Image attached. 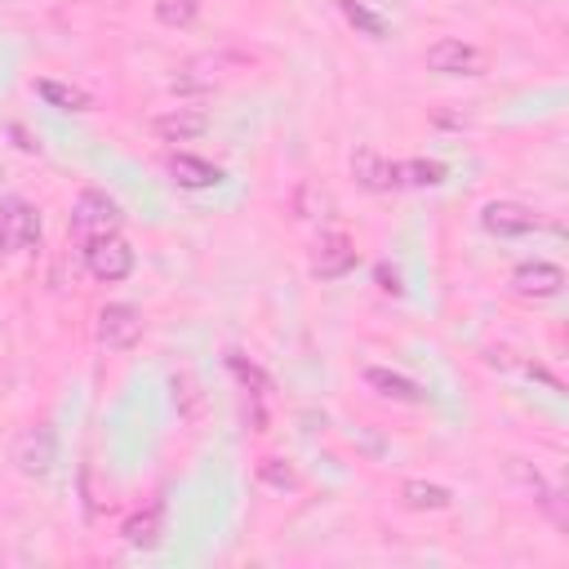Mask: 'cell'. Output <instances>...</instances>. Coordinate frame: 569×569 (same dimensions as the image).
<instances>
[{
  "instance_id": "obj_1",
  "label": "cell",
  "mask_w": 569,
  "mask_h": 569,
  "mask_svg": "<svg viewBox=\"0 0 569 569\" xmlns=\"http://www.w3.org/2000/svg\"><path fill=\"white\" fill-rule=\"evenodd\" d=\"M37 240H41V214L23 196L0 200V254H23Z\"/></svg>"
},
{
  "instance_id": "obj_2",
  "label": "cell",
  "mask_w": 569,
  "mask_h": 569,
  "mask_svg": "<svg viewBox=\"0 0 569 569\" xmlns=\"http://www.w3.org/2000/svg\"><path fill=\"white\" fill-rule=\"evenodd\" d=\"M121 205L107 196V192H81L76 205H72V231L94 240V236H112L121 231Z\"/></svg>"
},
{
  "instance_id": "obj_3",
  "label": "cell",
  "mask_w": 569,
  "mask_h": 569,
  "mask_svg": "<svg viewBox=\"0 0 569 569\" xmlns=\"http://www.w3.org/2000/svg\"><path fill=\"white\" fill-rule=\"evenodd\" d=\"M85 267H90L94 280H107V284L125 280L134 271V249L116 231L112 236H94V240H85Z\"/></svg>"
},
{
  "instance_id": "obj_4",
  "label": "cell",
  "mask_w": 569,
  "mask_h": 569,
  "mask_svg": "<svg viewBox=\"0 0 569 569\" xmlns=\"http://www.w3.org/2000/svg\"><path fill=\"white\" fill-rule=\"evenodd\" d=\"M54 463H59V436H54V427H45V423H37V427H28L19 441H14V467L23 472V476H50L54 472Z\"/></svg>"
},
{
  "instance_id": "obj_5",
  "label": "cell",
  "mask_w": 569,
  "mask_h": 569,
  "mask_svg": "<svg viewBox=\"0 0 569 569\" xmlns=\"http://www.w3.org/2000/svg\"><path fill=\"white\" fill-rule=\"evenodd\" d=\"M423 63L432 72H441V76H480L485 72V50H476V45H467L458 37H445V41L427 45Z\"/></svg>"
},
{
  "instance_id": "obj_6",
  "label": "cell",
  "mask_w": 569,
  "mask_h": 569,
  "mask_svg": "<svg viewBox=\"0 0 569 569\" xmlns=\"http://www.w3.org/2000/svg\"><path fill=\"white\" fill-rule=\"evenodd\" d=\"M143 339V312L134 303H107L99 312V343L107 352H130Z\"/></svg>"
},
{
  "instance_id": "obj_7",
  "label": "cell",
  "mask_w": 569,
  "mask_h": 569,
  "mask_svg": "<svg viewBox=\"0 0 569 569\" xmlns=\"http://www.w3.org/2000/svg\"><path fill=\"white\" fill-rule=\"evenodd\" d=\"M560 290H565V271H560L556 262L534 258V262H520V267L511 271V294H516V299L542 303V299H556Z\"/></svg>"
},
{
  "instance_id": "obj_8",
  "label": "cell",
  "mask_w": 569,
  "mask_h": 569,
  "mask_svg": "<svg viewBox=\"0 0 569 569\" xmlns=\"http://www.w3.org/2000/svg\"><path fill=\"white\" fill-rule=\"evenodd\" d=\"M480 227L489 236H529L538 227V214L529 205H520V200H489L480 209Z\"/></svg>"
},
{
  "instance_id": "obj_9",
  "label": "cell",
  "mask_w": 569,
  "mask_h": 569,
  "mask_svg": "<svg viewBox=\"0 0 569 569\" xmlns=\"http://www.w3.org/2000/svg\"><path fill=\"white\" fill-rule=\"evenodd\" d=\"M352 267H356V249H352V240H348L343 231L321 236V245H317V254H312V271H317L321 280H343Z\"/></svg>"
},
{
  "instance_id": "obj_10",
  "label": "cell",
  "mask_w": 569,
  "mask_h": 569,
  "mask_svg": "<svg viewBox=\"0 0 569 569\" xmlns=\"http://www.w3.org/2000/svg\"><path fill=\"white\" fill-rule=\"evenodd\" d=\"M152 130H156V138H161V143H196V138L209 130V116H205V112H196V107H174V112L156 116V121H152Z\"/></svg>"
},
{
  "instance_id": "obj_11",
  "label": "cell",
  "mask_w": 569,
  "mask_h": 569,
  "mask_svg": "<svg viewBox=\"0 0 569 569\" xmlns=\"http://www.w3.org/2000/svg\"><path fill=\"white\" fill-rule=\"evenodd\" d=\"M352 174H356V183H361L365 192H392V187L401 183L396 161H387V156H379V152H356V156H352Z\"/></svg>"
},
{
  "instance_id": "obj_12",
  "label": "cell",
  "mask_w": 569,
  "mask_h": 569,
  "mask_svg": "<svg viewBox=\"0 0 569 569\" xmlns=\"http://www.w3.org/2000/svg\"><path fill=\"white\" fill-rule=\"evenodd\" d=\"M169 178H174L178 187H187V192H205V187H218V183H223V169L209 165V161H200V156L178 152V156L169 161Z\"/></svg>"
},
{
  "instance_id": "obj_13",
  "label": "cell",
  "mask_w": 569,
  "mask_h": 569,
  "mask_svg": "<svg viewBox=\"0 0 569 569\" xmlns=\"http://www.w3.org/2000/svg\"><path fill=\"white\" fill-rule=\"evenodd\" d=\"M401 503L410 511H449L454 507V489L436 485V480H405L401 485Z\"/></svg>"
},
{
  "instance_id": "obj_14",
  "label": "cell",
  "mask_w": 569,
  "mask_h": 569,
  "mask_svg": "<svg viewBox=\"0 0 569 569\" xmlns=\"http://www.w3.org/2000/svg\"><path fill=\"white\" fill-rule=\"evenodd\" d=\"M365 383H370L379 396H387V401H401V405H418V401H423V387H418L414 379H405V374H392V370H383V365L365 370Z\"/></svg>"
},
{
  "instance_id": "obj_15",
  "label": "cell",
  "mask_w": 569,
  "mask_h": 569,
  "mask_svg": "<svg viewBox=\"0 0 569 569\" xmlns=\"http://www.w3.org/2000/svg\"><path fill=\"white\" fill-rule=\"evenodd\" d=\"M121 534H125V542H130V547H143V551H147V547H156V542H161V534H165V507H161V503H152L147 511H134V516L125 520V529H121Z\"/></svg>"
},
{
  "instance_id": "obj_16",
  "label": "cell",
  "mask_w": 569,
  "mask_h": 569,
  "mask_svg": "<svg viewBox=\"0 0 569 569\" xmlns=\"http://www.w3.org/2000/svg\"><path fill=\"white\" fill-rule=\"evenodd\" d=\"M37 94L59 112H85L90 107V94L76 85H63V81H37Z\"/></svg>"
},
{
  "instance_id": "obj_17",
  "label": "cell",
  "mask_w": 569,
  "mask_h": 569,
  "mask_svg": "<svg viewBox=\"0 0 569 569\" xmlns=\"http://www.w3.org/2000/svg\"><path fill=\"white\" fill-rule=\"evenodd\" d=\"M396 174H401V183H410V187H441L445 183V165L441 161H405V165H396Z\"/></svg>"
},
{
  "instance_id": "obj_18",
  "label": "cell",
  "mask_w": 569,
  "mask_h": 569,
  "mask_svg": "<svg viewBox=\"0 0 569 569\" xmlns=\"http://www.w3.org/2000/svg\"><path fill=\"white\" fill-rule=\"evenodd\" d=\"M200 14V0H156V23L161 28H192Z\"/></svg>"
},
{
  "instance_id": "obj_19",
  "label": "cell",
  "mask_w": 569,
  "mask_h": 569,
  "mask_svg": "<svg viewBox=\"0 0 569 569\" xmlns=\"http://www.w3.org/2000/svg\"><path fill=\"white\" fill-rule=\"evenodd\" d=\"M339 10H343V14H348V23H352V28H361L370 41H383V37H387V23H383L374 10H365L361 0H339Z\"/></svg>"
},
{
  "instance_id": "obj_20",
  "label": "cell",
  "mask_w": 569,
  "mask_h": 569,
  "mask_svg": "<svg viewBox=\"0 0 569 569\" xmlns=\"http://www.w3.org/2000/svg\"><path fill=\"white\" fill-rule=\"evenodd\" d=\"M511 476H516V480H525V485L534 489V503H542V507H547V511H551V516L560 520V507H556V494L547 489V480H542V476H538V472H534L529 463H520V458H511Z\"/></svg>"
},
{
  "instance_id": "obj_21",
  "label": "cell",
  "mask_w": 569,
  "mask_h": 569,
  "mask_svg": "<svg viewBox=\"0 0 569 569\" xmlns=\"http://www.w3.org/2000/svg\"><path fill=\"white\" fill-rule=\"evenodd\" d=\"M258 480L284 494V489H294V485H299V472L284 463V458H262V463H258Z\"/></svg>"
},
{
  "instance_id": "obj_22",
  "label": "cell",
  "mask_w": 569,
  "mask_h": 569,
  "mask_svg": "<svg viewBox=\"0 0 569 569\" xmlns=\"http://www.w3.org/2000/svg\"><path fill=\"white\" fill-rule=\"evenodd\" d=\"M227 365H231V374H236L245 387H254V396H267V392H271V379H267L258 365H245L240 352H227Z\"/></svg>"
},
{
  "instance_id": "obj_23",
  "label": "cell",
  "mask_w": 569,
  "mask_h": 569,
  "mask_svg": "<svg viewBox=\"0 0 569 569\" xmlns=\"http://www.w3.org/2000/svg\"><path fill=\"white\" fill-rule=\"evenodd\" d=\"M374 276H379V290H383V294H401V290H405V284H401V271L387 267V262H383Z\"/></svg>"
}]
</instances>
